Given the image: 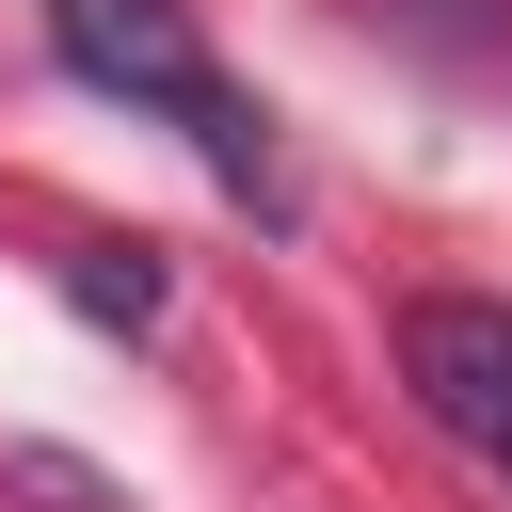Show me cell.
Returning <instances> with one entry per match:
<instances>
[{"label": "cell", "instance_id": "obj_1", "mask_svg": "<svg viewBox=\"0 0 512 512\" xmlns=\"http://www.w3.org/2000/svg\"><path fill=\"white\" fill-rule=\"evenodd\" d=\"M48 48H64L96 96H128V112L192 128V160H208L224 192H256V208H272V112L208 64L192 0H48Z\"/></svg>", "mask_w": 512, "mask_h": 512}, {"label": "cell", "instance_id": "obj_2", "mask_svg": "<svg viewBox=\"0 0 512 512\" xmlns=\"http://www.w3.org/2000/svg\"><path fill=\"white\" fill-rule=\"evenodd\" d=\"M400 384H416V416L480 464V480H512V304H416L400 320Z\"/></svg>", "mask_w": 512, "mask_h": 512}, {"label": "cell", "instance_id": "obj_3", "mask_svg": "<svg viewBox=\"0 0 512 512\" xmlns=\"http://www.w3.org/2000/svg\"><path fill=\"white\" fill-rule=\"evenodd\" d=\"M64 304L112 320V336H144V320H160V256H144V240H80V256H64Z\"/></svg>", "mask_w": 512, "mask_h": 512}, {"label": "cell", "instance_id": "obj_4", "mask_svg": "<svg viewBox=\"0 0 512 512\" xmlns=\"http://www.w3.org/2000/svg\"><path fill=\"white\" fill-rule=\"evenodd\" d=\"M0 480H16V496H48V512H112V480H96V464H64V448H0Z\"/></svg>", "mask_w": 512, "mask_h": 512}]
</instances>
